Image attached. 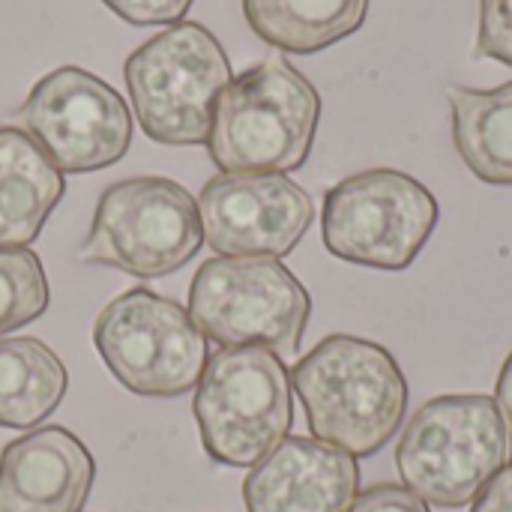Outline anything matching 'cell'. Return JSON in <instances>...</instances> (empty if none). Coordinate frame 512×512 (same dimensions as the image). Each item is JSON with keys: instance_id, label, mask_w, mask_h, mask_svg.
Instances as JSON below:
<instances>
[{"instance_id": "9a60e30c", "label": "cell", "mask_w": 512, "mask_h": 512, "mask_svg": "<svg viewBox=\"0 0 512 512\" xmlns=\"http://www.w3.org/2000/svg\"><path fill=\"white\" fill-rule=\"evenodd\" d=\"M453 144L468 171L492 186H512V81L495 90L453 84Z\"/></svg>"}, {"instance_id": "9c48e42d", "label": "cell", "mask_w": 512, "mask_h": 512, "mask_svg": "<svg viewBox=\"0 0 512 512\" xmlns=\"http://www.w3.org/2000/svg\"><path fill=\"white\" fill-rule=\"evenodd\" d=\"M438 225L435 195L405 171L372 168L324 198L321 237L330 255L372 270H405Z\"/></svg>"}, {"instance_id": "5b68a950", "label": "cell", "mask_w": 512, "mask_h": 512, "mask_svg": "<svg viewBox=\"0 0 512 512\" xmlns=\"http://www.w3.org/2000/svg\"><path fill=\"white\" fill-rule=\"evenodd\" d=\"M204 453L228 468H255L294 423L291 375L270 348H219L195 387Z\"/></svg>"}, {"instance_id": "44dd1931", "label": "cell", "mask_w": 512, "mask_h": 512, "mask_svg": "<svg viewBox=\"0 0 512 512\" xmlns=\"http://www.w3.org/2000/svg\"><path fill=\"white\" fill-rule=\"evenodd\" d=\"M348 512H429V504L396 483H381L360 492Z\"/></svg>"}, {"instance_id": "3957f363", "label": "cell", "mask_w": 512, "mask_h": 512, "mask_svg": "<svg viewBox=\"0 0 512 512\" xmlns=\"http://www.w3.org/2000/svg\"><path fill=\"white\" fill-rule=\"evenodd\" d=\"M512 432L492 396H438L408 420L396 471L420 501L459 510L510 465Z\"/></svg>"}, {"instance_id": "7402d4cb", "label": "cell", "mask_w": 512, "mask_h": 512, "mask_svg": "<svg viewBox=\"0 0 512 512\" xmlns=\"http://www.w3.org/2000/svg\"><path fill=\"white\" fill-rule=\"evenodd\" d=\"M471 512H512V465L498 471L480 495L471 501Z\"/></svg>"}, {"instance_id": "d6986e66", "label": "cell", "mask_w": 512, "mask_h": 512, "mask_svg": "<svg viewBox=\"0 0 512 512\" xmlns=\"http://www.w3.org/2000/svg\"><path fill=\"white\" fill-rule=\"evenodd\" d=\"M474 57L512 66V0H480V33Z\"/></svg>"}, {"instance_id": "6da1fadb", "label": "cell", "mask_w": 512, "mask_h": 512, "mask_svg": "<svg viewBox=\"0 0 512 512\" xmlns=\"http://www.w3.org/2000/svg\"><path fill=\"white\" fill-rule=\"evenodd\" d=\"M315 441L354 459L381 453L408 408V384L396 357L360 336L333 333L291 369Z\"/></svg>"}, {"instance_id": "603a6c76", "label": "cell", "mask_w": 512, "mask_h": 512, "mask_svg": "<svg viewBox=\"0 0 512 512\" xmlns=\"http://www.w3.org/2000/svg\"><path fill=\"white\" fill-rule=\"evenodd\" d=\"M495 402H498V408H501V414H504V420H507L512 432V351L510 357L504 360V366H501L498 387H495Z\"/></svg>"}, {"instance_id": "8992f818", "label": "cell", "mask_w": 512, "mask_h": 512, "mask_svg": "<svg viewBox=\"0 0 512 512\" xmlns=\"http://www.w3.org/2000/svg\"><path fill=\"white\" fill-rule=\"evenodd\" d=\"M189 315L222 348H270L294 360L312 315L303 282L279 258H210L189 285Z\"/></svg>"}, {"instance_id": "2e32d148", "label": "cell", "mask_w": 512, "mask_h": 512, "mask_svg": "<svg viewBox=\"0 0 512 512\" xmlns=\"http://www.w3.org/2000/svg\"><path fill=\"white\" fill-rule=\"evenodd\" d=\"M369 0H243L255 36L288 54L324 51L366 21Z\"/></svg>"}, {"instance_id": "ba28073f", "label": "cell", "mask_w": 512, "mask_h": 512, "mask_svg": "<svg viewBox=\"0 0 512 512\" xmlns=\"http://www.w3.org/2000/svg\"><path fill=\"white\" fill-rule=\"evenodd\" d=\"M93 345L105 369L147 399L186 396L207 363V336L189 309L144 285L123 291L99 312Z\"/></svg>"}, {"instance_id": "ffe728a7", "label": "cell", "mask_w": 512, "mask_h": 512, "mask_svg": "<svg viewBox=\"0 0 512 512\" xmlns=\"http://www.w3.org/2000/svg\"><path fill=\"white\" fill-rule=\"evenodd\" d=\"M102 3L135 27L180 24V18L192 6V0H102Z\"/></svg>"}, {"instance_id": "8fae6325", "label": "cell", "mask_w": 512, "mask_h": 512, "mask_svg": "<svg viewBox=\"0 0 512 512\" xmlns=\"http://www.w3.org/2000/svg\"><path fill=\"white\" fill-rule=\"evenodd\" d=\"M204 243L225 258H282L297 249L315 204L288 174H216L198 195Z\"/></svg>"}, {"instance_id": "ac0fdd59", "label": "cell", "mask_w": 512, "mask_h": 512, "mask_svg": "<svg viewBox=\"0 0 512 512\" xmlns=\"http://www.w3.org/2000/svg\"><path fill=\"white\" fill-rule=\"evenodd\" d=\"M51 306V285L33 249H0V336H9Z\"/></svg>"}, {"instance_id": "7c38bea8", "label": "cell", "mask_w": 512, "mask_h": 512, "mask_svg": "<svg viewBox=\"0 0 512 512\" xmlns=\"http://www.w3.org/2000/svg\"><path fill=\"white\" fill-rule=\"evenodd\" d=\"M357 495V459L297 435L279 441L243 480L246 512H348Z\"/></svg>"}, {"instance_id": "30bf717a", "label": "cell", "mask_w": 512, "mask_h": 512, "mask_svg": "<svg viewBox=\"0 0 512 512\" xmlns=\"http://www.w3.org/2000/svg\"><path fill=\"white\" fill-rule=\"evenodd\" d=\"M15 117L60 174H90L120 162L132 144L123 96L81 66L42 75Z\"/></svg>"}, {"instance_id": "277c9868", "label": "cell", "mask_w": 512, "mask_h": 512, "mask_svg": "<svg viewBox=\"0 0 512 512\" xmlns=\"http://www.w3.org/2000/svg\"><path fill=\"white\" fill-rule=\"evenodd\" d=\"M126 90L144 135L165 147L207 144L231 63L219 39L198 21H180L138 45L123 66Z\"/></svg>"}, {"instance_id": "52a82bcc", "label": "cell", "mask_w": 512, "mask_h": 512, "mask_svg": "<svg viewBox=\"0 0 512 512\" xmlns=\"http://www.w3.org/2000/svg\"><path fill=\"white\" fill-rule=\"evenodd\" d=\"M201 246L204 228L192 192L168 177H129L102 192L78 261L162 279L183 270Z\"/></svg>"}, {"instance_id": "4fadbf2b", "label": "cell", "mask_w": 512, "mask_h": 512, "mask_svg": "<svg viewBox=\"0 0 512 512\" xmlns=\"http://www.w3.org/2000/svg\"><path fill=\"white\" fill-rule=\"evenodd\" d=\"M93 480L90 450L63 426H42L0 453V512H81Z\"/></svg>"}, {"instance_id": "7a4b0ae2", "label": "cell", "mask_w": 512, "mask_h": 512, "mask_svg": "<svg viewBox=\"0 0 512 512\" xmlns=\"http://www.w3.org/2000/svg\"><path fill=\"white\" fill-rule=\"evenodd\" d=\"M321 96L285 57L231 78L213 108L207 153L222 174H288L315 144Z\"/></svg>"}, {"instance_id": "5bb4252c", "label": "cell", "mask_w": 512, "mask_h": 512, "mask_svg": "<svg viewBox=\"0 0 512 512\" xmlns=\"http://www.w3.org/2000/svg\"><path fill=\"white\" fill-rule=\"evenodd\" d=\"M66 192L63 174L18 126H0V249H30Z\"/></svg>"}, {"instance_id": "e0dca14e", "label": "cell", "mask_w": 512, "mask_h": 512, "mask_svg": "<svg viewBox=\"0 0 512 512\" xmlns=\"http://www.w3.org/2000/svg\"><path fill=\"white\" fill-rule=\"evenodd\" d=\"M69 375L39 339H0V429H33L63 402Z\"/></svg>"}]
</instances>
